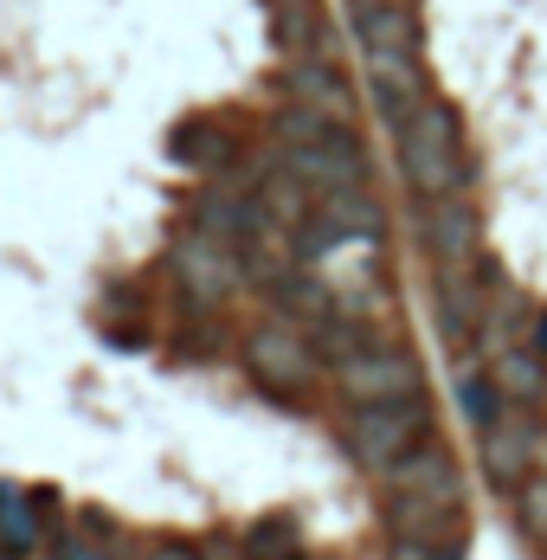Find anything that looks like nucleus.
Instances as JSON below:
<instances>
[{"instance_id": "obj_1", "label": "nucleus", "mask_w": 547, "mask_h": 560, "mask_svg": "<svg viewBox=\"0 0 547 560\" xmlns=\"http://www.w3.org/2000/svg\"><path fill=\"white\" fill-rule=\"evenodd\" d=\"M399 168H406V187L419 200H451L464 187V129H457V110L444 97H426L419 110L399 122Z\"/></svg>"}, {"instance_id": "obj_2", "label": "nucleus", "mask_w": 547, "mask_h": 560, "mask_svg": "<svg viewBox=\"0 0 547 560\" xmlns=\"http://www.w3.org/2000/svg\"><path fill=\"white\" fill-rule=\"evenodd\" d=\"M426 432H432L426 393H419V399H393V406H348V419H341L348 457H354L361 470H381V477L399 457H412V451L426 445Z\"/></svg>"}, {"instance_id": "obj_3", "label": "nucleus", "mask_w": 547, "mask_h": 560, "mask_svg": "<svg viewBox=\"0 0 547 560\" xmlns=\"http://www.w3.org/2000/svg\"><path fill=\"white\" fill-rule=\"evenodd\" d=\"M245 368H252V381L265 393L303 399V393L316 387V374H323V354H316V341L303 336V329H290V323H258L245 336Z\"/></svg>"}, {"instance_id": "obj_4", "label": "nucleus", "mask_w": 547, "mask_h": 560, "mask_svg": "<svg viewBox=\"0 0 547 560\" xmlns=\"http://www.w3.org/2000/svg\"><path fill=\"white\" fill-rule=\"evenodd\" d=\"M335 387L348 393V406H393V399H419L426 374H419V361L406 348L374 341V348H361V354H348L335 368Z\"/></svg>"}, {"instance_id": "obj_5", "label": "nucleus", "mask_w": 547, "mask_h": 560, "mask_svg": "<svg viewBox=\"0 0 547 560\" xmlns=\"http://www.w3.org/2000/svg\"><path fill=\"white\" fill-rule=\"evenodd\" d=\"M167 265H174V278H181V290L200 303V310H213V303H225L238 283H245V258L232 252V245H219V238H207V232H187L174 252H167Z\"/></svg>"}, {"instance_id": "obj_6", "label": "nucleus", "mask_w": 547, "mask_h": 560, "mask_svg": "<svg viewBox=\"0 0 547 560\" xmlns=\"http://www.w3.org/2000/svg\"><path fill=\"white\" fill-rule=\"evenodd\" d=\"M535 445H542V432L522 425V406H509L490 432H484V470H490L496 490H515L522 497L535 483Z\"/></svg>"}, {"instance_id": "obj_7", "label": "nucleus", "mask_w": 547, "mask_h": 560, "mask_svg": "<svg viewBox=\"0 0 547 560\" xmlns=\"http://www.w3.org/2000/svg\"><path fill=\"white\" fill-rule=\"evenodd\" d=\"M368 91H374V110H381L393 129L432 97L419 52H368Z\"/></svg>"}, {"instance_id": "obj_8", "label": "nucleus", "mask_w": 547, "mask_h": 560, "mask_svg": "<svg viewBox=\"0 0 547 560\" xmlns=\"http://www.w3.org/2000/svg\"><path fill=\"white\" fill-rule=\"evenodd\" d=\"M426 238H432V258L438 271H470L477 265V238H484V225H477V207L470 200H432V213H426Z\"/></svg>"}, {"instance_id": "obj_9", "label": "nucleus", "mask_w": 547, "mask_h": 560, "mask_svg": "<svg viewBox=\"0 0 547 560\" xmlns=\"http://www.w3.org/2000/svg\"><path fill=\"white\" fill-rule=\"evenodd\" d=\"M386 490L393 497H419V503H457V457L426 439L412 457H399L386 470Z\"/></svg>"}, {"instance_id": "obj_10", "label": "nucleus", "mask_w": 547, "mask_h": 560, "mask_svg": "<svg viewBox=\"0 0 547 560\" xmlns=\"http://www.w3.org/2000/svg\"><path fill=\"white\" fill-rule=\"evenodd\" d=\"M283 84H290V104L323 110L328 122H348V116H354V91H348V78L335 71V58H290Z\"/></svg>"}, {"instance_id": "obj_11", "label": "nucleus", "mask_w": 547, "mask_h": 560, "mask_svg": "<svg viewBox=\"0 0 547 560\" xmlns=\"http://www.w3.org/2000/svg\"><path fill=\"white\" fill-rule=\"evenodd\" d=\"M277 303V323H290V329H303V336H316L323 323H335L341 310H335V290L328 283H316L310 271H283V278L265 283Z\"/></svg>"}, {"instance_id": "obj_12", "label": "nucleus", "mask_w": 547, "mask_h": 560, "mask_svg": "<svg viewBox=\"0 0 547 560\" xmlns=\"http://www.w3.org/2000/svg\"><path fill=\"white\" fill-rule=\"evenodd\" d=\"M354 39L368 52H419V13L399 0H354Z\"/></svg>"}, {"instance_id": "obj_13", "label": "nucleus", "mask_w": 547, "mask_h": 560, "mask_svg": "<svg viewBox=\"0 0 547 560\" xmlns=\"http://www.w3.org/2000/svg\"><path fill=\"white\" fill-rule=\"evenodd\" d=\"M271 26H277V46L290 58H328L323 0H271Z\"/></svg>"}, {"instance_id": "obj_14", "label": "nucleus", "mask_w": 547, "mask_h": 560, "mask_svg": "<svg viewBox=\"0 0 547 560\" xmlns=\"http://www.w3.org/2000/svg\"><path fill=\"white\" fill-rule=\"evenodd\" d=\"M490 381H496V393H502L509 406H535V399L547 393V354L535 348V341H528V348L515 341V348H502V354H496Z\"/></svg>"}, {"instance_id": "obj_15", "label": "nucleus", "mask_w": 547, "mask_h": 560, "mask_svg": "<svg viewBox=\"0 0 547 560\" xmlns=\"http://www.w3.org/2000/svg\"><path fill=\"white\" fill-rule=\"evenodd\" d=\"M316 220L335 225V238L348 245V238H381L386 213H381V200H374L368 187H354V194H328L323 207H316Z\"/></svg>"}, {"instance_id": "obj_16", "label": "nucleus", "mask_w": 547, "mask_h": 560, "mask_svg": "<svg viewBox=\"0 0 547 560\" xmlns=\"http://www.w3.org/2000/svg\"><path fill=\"white\" fill-rule=\"evenodd\" d=\"M167 149H174V162H187V168H225V162L238 155V142H232L219 122H181Z\"/></svg>"}, {"instance_id": "obj_17", "label": "nucleus", "mask_w": 547, "mask_h": 560, "mask_svg": "<svg viewBox=\"0 0 547 560\" xmlns=\"http://www.w3.org/2000/svg\"><path fill=\"white\" fill-rule=\"evenodd\" d=\"M457 399H464V419H470L477 432H490L496 419L509 412V406H502V393H496V381H490V374H464V381H457Z\"/></svg>"}, {"instance_id": "obj_18", "label": "nucleus", "mask_w": 547, "mask_h": 560, "mask_svg": "<svg viewBox=\"0 0 547 560\" xmlns=\"http://www.w3.org/2000/svg\"><path fill=\"white\" fill-rule=\"evenodd\" d=\"M245 548H252V560H296V522H290V515H265V522H252Z\"/></svg>"}, {"instance_id": "obj_19", "label": "nucleus", "mask_w": 547, "mask_h": 560, "mask_svg": "<svg viewBox=\"0 0 547 560\" xmlns=\"http://www.w3.org/2000/svg\"><path fill=\"white\" fill-rule=\"evenodd\" d=\"M515 515H522V535H528V541H542V548H547V483H542V477H535V483L522 490V503H515Z\"/></svg>"}, {"instance_id": "obj_20", "label": "nucleus", "mask_w": 547, "mask_h": 560, "mask_svg": "<svg viewBox=\"0 0 547 560\" xmlns=\"http://www.w3.org/2000/svg\"><path fill=\"white\" fill-rule=\"evenodd\" d=\"M53 560H116L104 541H91V535H78V528H65L53 535Z\"/></svg>"}, {"instance_id": "obj_21", "label": "nucleus", "mask_w": 547, "mask_h": 560, "mask_svg": "<svg viewBox=\"0 0 547 560\" xmlns=\"http://www.w3.org/2000/svg\"><path fill=\"white\" fill-rule=\"evenodd\" d=\"M386 560H451V548H432V541H406V535H393V555Z\"/></svg>"}, {"instance_id": "obj_22", "label": "nucleus", "mask_w": 547, "mask_h": 560, "mask_svg": "<svg viewBox=\"0 0 547 560\" xmlns=\"http://www.w3.org/2000/svg\"><path fill=\"white\" fill-rule=\"evenodd\" d=\"M78 535H91V541L109 548V541H116V522H109L104 509H84V515H78Z\"/></svg>"}, {"instance_id": "obj_23", "label": "nucleus", "mask_w": 547, "mask_h": 560, "mask_svg": "<svg viewBox=\"0 0 547 560\" xmlns=\"http://www.w3.org/2000/svg\"><path fill=\"white\" fill-rule=\"evenodd\" d=\"M200 560H252V548H245V541H225V535H213V541L200 548Z\"/></svg>"}, {"instance_id": "obj_24", "label": "nucleus", "mask_w": 547, "mask_h": 560, "mask_svg": "<svg viewBox=\"0 0 547 560\" xmlns=\"http://www.w3.org/2000/svg\"><path fill=\"white\" fill-rule=\"evenodd\" d=\"M142 560H200V548H187V541H155Z\"/></svg>"}, {"instance_id": "obj_25", "label": "nucleus", "mask_w": 547, "mask_h": 560, "mask_svg": "<svg viewBox=\"0 0 547 560\" xmlns=\"http://www.w3.org/2000/svg\"><path fill=\"white\" fill-rule=\"evenodd\" d=\"M535 348H542V354H547V323H542V336H535Z\"/></svg>"}, {"instance_id": "obj_26", "label": "nucleus", "mask_w": 547, "mask_h": 560, "mask_svg": "<svg viewBox=\"0 0 547 560\" xmlns=\"http://www.w3.org/2000/svg\"><path fill=\"white\" fill-rule=\"evenodd\" d=\"M399 7H412V0H399Z\"/></svg>"}]
</instances>
